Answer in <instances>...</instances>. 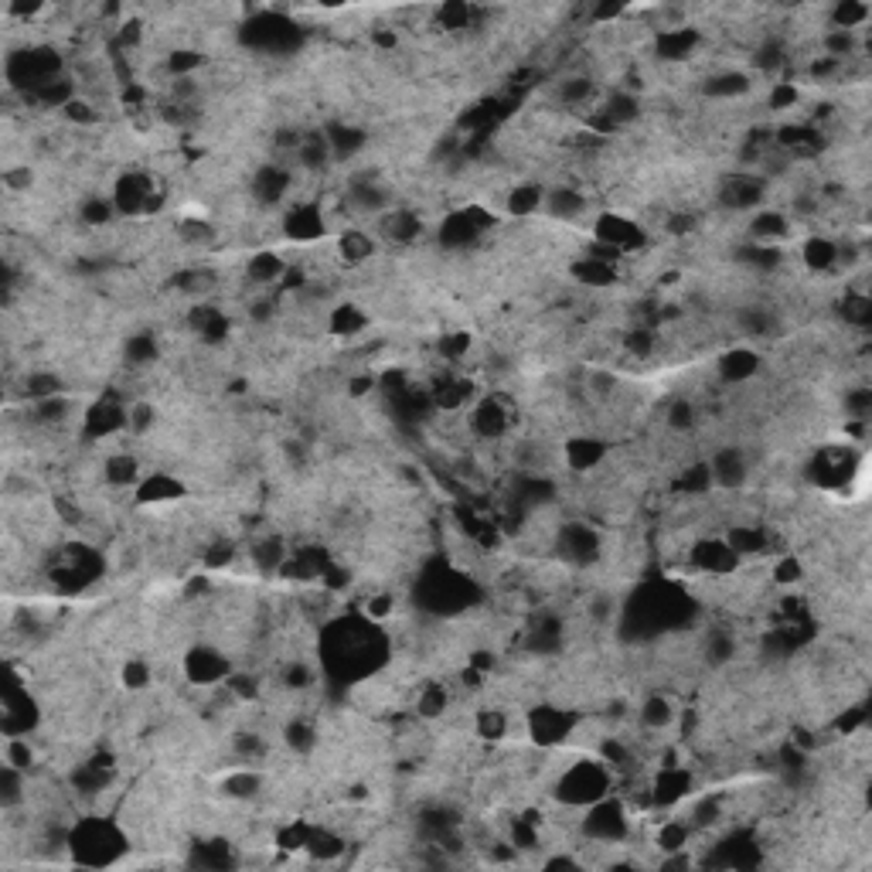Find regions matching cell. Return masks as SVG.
<instances>
[{"label": "cell", "instance_id": "6da1fadb", "mask_svg": "<svg viewBox=\"0 0 872 872\" xmlns=\"http://www.w3.org/2000/svg\"><path fill=\"white\" fill-rule=\"evenodd\" d=\"M386 648H389V640L382 627L365 614L335 620L328 624V634H325V668L341 681H355V678L372 675L386 661Z\"/></svg>", "mask_w": 872, "mask_h": 872}, {"label": "cell", "instance_id": "7a4b0ae2", "mask_svg": "<svg viewBox=\"0 0 872 872\" xmlns=\"http://www.w3.org/2000/svg\"><path fill=\"white\" fill-rule=\"evenodd\" d=\"M65 849L82 865H110L126 852V835L110 818H82L65 832Z\"/></svg>", "mask_w": 872, "mask_h": 872}, {"label": "cell", "instance_id": "3957f363", "mask_svg": "<svg viewBox=\"0 0 872 872\" xmlns=\"http://www.w3.org/2000/svg\"><path fill=\"white\" fill-rule=\"evenodd\" d=\"M607 794H614V770L601 757L570 763L556 780V801L566 808H589Z\"/></svg>", "mask_w": 872, "mask_h": 872}, {"label": "cell", "instance_id": "277c9868", "mask_svg": "<svg viewBox=\"0 0 872 872\" xmlns=\"http://www.w3.org/2000/svg\"><path fill=\"white\" fill-rule=\"evenodd\" d=\"M593 236H596V246H601L604 253L611 256H627V253H640L648 246V233H645V225H640L637 218L630 215H617V212H607L596 218L593 225Z\"/></svg>", "mask_w": 872, "mask_h": 872}, {"label": "cell", "instance_id": "5b68a950", "mask_svg": "<svg viewBox=\"0 0 872 872\" xmlns=\"http://www.w3.org/2000/svg\"><path fill=\"white\" fill-rule=\"evenodd\" d=\"M685 566L693 570V573H699V576L722 579V576L740 573L743 560H740V553H737V548H732L726 538H699V542L688 545Z\"/></svg>", "mask_w": 872, "mask_h": 872}, {"label": "cell", "instance_id": "8992f818", "mask_svg": "<svg viewBox=\"0 0 872 872\" xmlns=\"http://www.w3.org/2000/svg\"><path fill=\"white\" fill-rule=\"evenodd\" d=\"M763 198H767V181L763 174H753V171L726 174L716 185V202L726 212H760Z\"/></svg>", "mask_w": 872, "mask_h": 872}, {"label": "cell", "instance_id": "52a82bcc", "mask_svg": "<svg viewBox=\"0 0 872 872\" xmlns=\"http://www.w3.org/2000/svg\"><path fill=\"white\" fill-rule=\"evenodd\" d=\"M576 729V716L570 709H560V706H538L525 716V732L529 740L538 743V747H560L573 737Z\"/></svg>", "mask_w": 872, "mask_h": 872}, {"label": "cell", "instance_id": "ba28073f", "mask_svg": "<svg viewBox=\"0 0 872 872\" xmlns=\"http://www.w3.org/2000/svg\"><path fill=\"white\" fill-rule=\"evenodd\" d=\"M284 236L290 243H320L331 236V225L320 202H300L284 215Z\"/></svg>", "mask_w": 872, "mask_h": 872}, {"label": "cell", "instance_id": "9c48e42d", "mask_svg": "<svg viewBox=\"0 0 872 872\" xmlns=\"http://www.w3.org/2000/svg\"><path fill=\"white\" fill-rule=\"evenodd\" d=\"M228 675H233V661L228 655H222L218 648L212 645H195L188 655H185V678L198 688H212V685H222Z\"/></svg>", "mask_w": 872, "mask_h": 872}, {"label": "cell", "instance_id": "30bf717a", "mask_svg": "<svg viewBox=\"0 0 872 872\" xmlns=\"http://www.w3.org/2000/svg\"><path fill=\"white\" fill-rule=\"evenodd\" d=\"M38 726V702L28 696V685L11 681L4 688V732L8 737H28Z\"/></svg>", "mask_w": 872, "mask_h": 872}, {"label": "cell", "instance_id": "8fae6325", "mask_svg": "<svg viewBox=\"0 0 872 872\" xmlns=\"http://www.w3.org/2000/svg\"><path fill=\"white\" fill-rule=\"evenodd\" d=\"M709 464V474H712V484L722 488V491H740L747 484V474H750V461L747 453L737 450V447H722L712 453Z\"/></svg>", "mask_w": 872, "mask_h": 872}, {"label": "cell", "instance_id": "7c38bea8", "mask_svg": "<svg viewBox=\"0 0 872 872\" xmlns=\"http://www.w3.org/2000/svg\"><path fill=\"white\" fill-rule=\"evenodd\" d=\"M188 494V488L181 484L174 474H147L141 484H136V501L141 504H171L181 501Z\"/></svg>", "mask_w": 872, "mask_h": 872}, {"label": "cell", "instance_id": "4fadbf2b", "mask_svg": "<svg viewBox=\"0 0 872 872\" xmlns=\"http://www.w3.org/2000/svg\"><path fill=\"white\" fill-rule=\"evenodd\" d=\"M542 212H545L548 218L570 222V218H579V215L586 212V198H583V192H576V188H545Z\"/></svg>", "mask_w": 872, "mask_h": 872}, {"label": "cell", "instance_id": "5bb4252c", "mask_svg": "<svg viewBox=\"0 0 872 872\" xmlns=\"http://www.w3.org/2000/svg\"><path fill=\"white\" fill-rule=\"evenodd\" d=\"M604 456H607L604 440H596V437H573V440L566 443L563 461H566L573 471H593V468H601Z\"/></svg>", "mask_w": 872, "mask_h": 872}, {"label": "cell", "instance_id": "9a60e30c", "mask_svg": "<svg viewBox=\"0 0 872 872\" xmlns=\"http://www.w3.org/2000/svg\"><path fill=\"white\" fill-rule=\"evenodd\" d=\"M716 372H719L722 382H750V379L760 372V358H757L753 351H747V348L726 351V355H719V361H716Z\"/></svg>", "mask_w": 872, "mask_h": 872}, {"label": "cell", "instance_id": "2e32d148", "mask_svg": "<svg viewBox=\"0 0 872 872\" xmlns=\"http://www.w3.org/2000/svg\"><path fill=\"white\" fill-rule=\"evenodd\" d=\"M839 256H842V246L832 243V239H824V236H814L804 243L801 249V259L811 273H835L839 269Z\"/></svg>", "mask_w": 872, "mask_h": 872}, {"label": "cell", "instance_id": "e0dca14e", "mask_svg": "<svg viewBox=\"0 0 872 872\" xmlns=\"http://www.w3.org/2000/svg\"><path fill=\"white\" fill-rule=\"evenodd\" d=\"M4 763L18 767V770H24V773L34 767V750H31L28 737H8V743H4Z\"/></svg>", "mask_w": 872, "mask_h": 872}, {"label": "cell", "instance_id": "ac0fdd59", "mask_svg": "<svg viewBox=\"0 0 872 872\" xmlns=\"http://www.w3.org/2000/svg\"><path fill=\"white\" fill-rule=\"evenodd\" d=\"M151 681H154V675H151V665H147V661H136V658H133V661L123 665V685H126V688H136V693H144Z\"/></svg>", "mask_w": 872, "mask_h": 872}, {"label": "cell", "instance_id": "d6986e66", "mask_svg": "<svg viewBox=\"0 0 872 872\" xmlns=\"http://www.w3.org/2000/svg\"><path fill=\"white\" fill-rule=\"evenodd\" d=\"M31 181H34V174L28 171V164H24V167H8V171H4V188H8L11 195L28 192V188H31Z\"/></svg>", "mask_w": 872, "mask_h": 872}]
</instances>
